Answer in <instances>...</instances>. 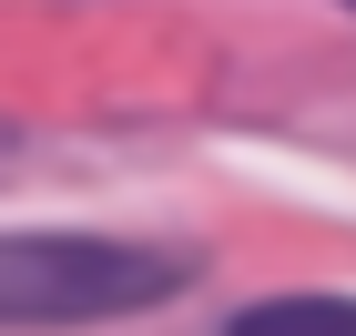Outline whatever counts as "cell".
<instances>
[{
    "label": "cell",
    "mask_w": 356,
    "mask_h": 336,
    "mask_svg": "<svg viewBox=\"0 0 356 336\" xmlns=\"http://www.w3.org/2000/svg\"><path fill=\"white\" fill-rule=\"evenodd\" d=\"M184 296V265L122 234H0V326H102Z\"/></svg>",
    "instance_id": "6da1fadb"
},
{
    "label": "cell",
    "mask_w": 356,
    "mask_h": 336,
    "mask_svg": "<svg viewBox=\"0 0 356 336\" xmlns=\"http://www.w3.org/2000/svg\"><path fill=\"white\" fill-rule=\"evenodd\" d=\"M224 336H356V296H265Z\"/></svg>",
    "instance_id": "7a4b0ae2"
}]
</instances>
